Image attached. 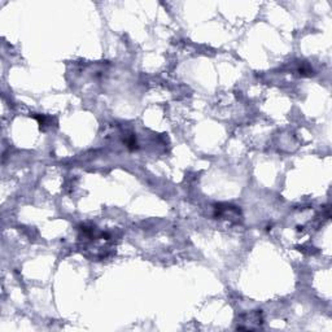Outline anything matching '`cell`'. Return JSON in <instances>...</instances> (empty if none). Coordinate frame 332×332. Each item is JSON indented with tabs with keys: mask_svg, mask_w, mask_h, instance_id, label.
Segmentation results:
<instances>
[{
	"mask_svg": "<svg viewBox=\"0 0 332 332\" xmlns=\"http://www.w3.org/2000/svg\"><path fill=\"white\" fill-rule=\"evenodd\" d=\"M240 325L245 323L246 326H244L243 330H254L261 327L262 325V318H261V313L260 311H250L249 314H245L240 318ZM239 325V326H240Z\"/></svg>",
	"mask_w": 332,
	"mask_h": 332,
	"instance_id": "1",
	"label": "cell"
},
{
	"mask_svg": "<svg viewBox=\"0 0 332 332\" xmlns=\"http://www.w3.org/2000/svg\"><path fill=\"white\" fill-rule=\"evenodd\" d=\"M216 216L220 217V218H224V220H230L232 221L234 218L238 220L240 217V210L236 209V206H231V205H224L221 206L220 208L217 206L216 208Z\"/></svg>",
	"mask_w": 332,
	"mask_h": 332,
	"instance_id": "2",
	"label": "cell"
}]
</instances>
